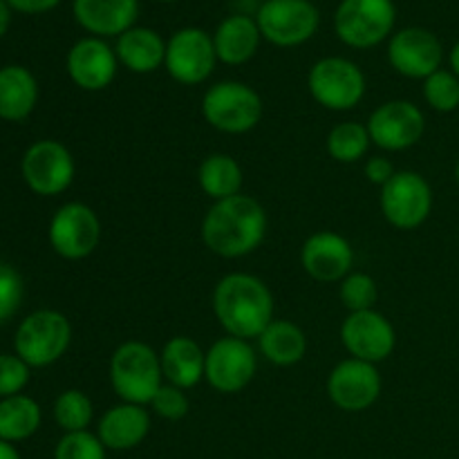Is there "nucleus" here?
Segmentation results:
<instances>
[{"label": "nucleus", "mask_w": 459, "mask_h": 459, "mask_svg": "<svg viewBox=\"0 0 459 459\" xmlns=\"http://www.w3.org/2000/svg\"><path fill=\"white\" fill-rule=\"evenodd\" d=\"M267 236V211L249 195L213 202L202 220V242L220 258H245Z\"/></svg>", "instance_id": "obj_1"}, {"label": "nucleus", "mask_w": 459, "mask_h": 459, "mask_svg": "<svg viewBox=\"0 0 459 459\" xmlns=\"http://www.w3.org/2000/svg\"><path fill=\"white\" fill-rule=\"evenodd\" d=\"M213 312L227 336L258 339L273 321L272 290L254 273H227L213 290Z\"/></svg>", "instance_id": "obj_2"}, {"label": "nucleus", "mask_w": 459, "mask_h": 459, "mask_svg": "<svg viewBox=\"0 0 459 459\" xmlns=\"http://www.w3.org/2000/svg\"><path fill=\"white\" fill-rule=\"evenodd\" d=\"M110 384L121 402L151 406L164 385L160 354L143 341H126L110 357Z\"/></svg>", "instance_id": "obj_3"}, {"label": "nucleus", "mask_w": 459, "mask_h": 459, "mask_svg": "<svg viewBox=\"0 0 459 459\" xmlns=\"http://www.w3.org/2000/svg\"><path fill=\"white\" fill-rule=\"evenodd\" d=\"M263 112V97L242 81H220L202 97V117L220 133H249L260 124Z\"/></svg>", "instance_id": "obj_4"}, {"label": "nucleus", "mask_w": 459, "mask_h": 459, "mask_svg": "<svg viewBox=\"0 0 459 459\" xmlns=\"http://www.w3.org/2000/svg\"><path fill=\"white\" fill-rule=\"evenodd\" d=\"M397 7L393 0H341L334 31L352 49H372L393 36Z\"/></svg>", "instance_id": "obj_5"}, {"label": "nucleus", "mask_w": 459, "mask_h": 459, "mask_svg": "<svg viewBox=\"0 0 459 459\" xmlns=\"http://www.w3.org/2000/svg\"><path fill=\"white\" fill-rule=\"evenodd\" d=\"M72 325L56 309H36L18 325L13 350L30 368H48L67 352Z\"/></svg>", "instance_id": "obj_6"}, {"label": "nucleus", "mask_w": 459, "mask_h": 459, "mask_svg": "<svg viewBox=\"0 0 459 459\" xmlns=\"http://www.w3.org/2000/svg\"><path fill=\"white\" fill-rule=\"evenodd\" d=\"M307 88L318 106L332 112H345L361 103L368 81L361 67L350 58L325 56L309 70Z\"/></svg>", "instance_id": "obj_7"}, {"label": "nucleus", "mask_w": 459, "mask_h": 459, "mask_svg": "<svg viewBox=\"0 0 459 459\" xmlns=\"http://www.w3.org/2000/svg\"><path fill=\"white\" fill-rule=\"evenodd\" d=\"M255 22L267 43L299 48L314 39L321 25V12L312 0H264L255 12Z\"/></svg>", "instance_id": "obj_8"}, {"label": "nucleus", "mask_w": 459, "mask_h": 459, "mask_svg": "<svg viewBox=\"0 0 459 459\" xmlns=\"http://www.w3.org/2000/svg\"><path fill=\"white\" fill-rule=\"evenodd\" d=\"M381 213L399 231L420 229L433 211V188L415 170H397L379 195Z\"/></svg>", "instance_id": "obj_9"}, {"label": "nucleus", "mask_w": 459, "mask_h": 459, "mask_svg": "<svg viewBox=\"0 0 459 459\" xmlns=\"http://www.w3.org/2000/svg\"><path fill=\"white\" fill-rule=\"evenodd\" d=\"M74 157L56 139L34 142L21 160V175L27 188L40 197L65 193L74 182Z\"/></svg>", "instance_id": "obj_10"}, {"label": "nucleus", "mask_w": 459, "mask_h": 459, "mask_svg": "<svg viewBox=\"0 0 459 459\" xmlns=\"http://www.w3.org/2000/svg\"><path fill=\"white\" fill-rule=\"evenodd\" d=\"M218 65L213 36L200 27H182L166 40L164 67L182 85H200Z\"/></svg>", "instance_id": "obj_11"}, {"label": "nucleus", "mask_w": 459, "mask_h": 459, "mask_svg": "<svg viewBox=\"0 0 459 459\" xmlns=\"http://www.w3.org/2000/svg\"><path fill=\"white\" fill-rule=\"evenodd\" d=\"M48 238L56 255L65 260H83L99 247L101 220L92 206L83 202H67L49 220Z\"/></svg>", "instance_id": "obj_12"}, {"label": "nucleus", "mask_w": 459, "mask_h": 459, "mask_svg": "<svg viewBox=\"0 0 459 459\" xmlns=\"http://www.w3.org/2000/svg\"><path fill=\"white\" fill-rule=\"evenodd\" d=\"M258 357L249 341L224 336L206 350L204 381L222 394L242 393L254 381Z\"/></svg>", "instance_id": "obj_13"}, {"label": "nucleus", "mask_w": 459, "mask_h": 459, "mask_svg": "<svg viewBox=\"0 0 459 459\" xmlns=\"http://www.w3.org/2000/svg\"><path fill=\"white\" fill-rule=\"evenodd\" d=\"M372 143L381 151L399 152L415 146L426 133V117L412 101H385L368 119Z\"/></svg>", "instance_id": "obj_14"}, {"label": "nucleus", "mask_w": 459, "mask_h": 459, "mask_svg": "<svg viewBox=\"0 0 459 459\" xmlns=\"http://www.w3.org/2000/svg\"><path fill=\"white\" fill-rule=\"evenodd\" d=\"M388 61L397 74L426 81L430 74L442 70V40L426 27L399 30L388 40Z\"/></svg>", "instance_id": "obj_15"}, {"label": "nucleus", "mask_w": 459, "mask_h": 459, "mask_svg": "<svg viewBox=\"0 0 459 459\" xmlns=\"http://www.w3.org/2000/svg\"><path fill=\"white\" fill-rule=\"evenodd\" d=\"M381 375L375 363L345 359L327 377V394L339 411L363 412L375 406L381 394Z\"/></svg>", "instance_id": "obj_16"}, {"label": "nucleus", "mask_w": 459, "mask_h": 459, "mask_svg": "<svg viewBox=\"0 0 459 459\" xmlns=\"http://www.w3.org/2000/svg\"><path fill=\"white\" fill-rule=\"evenodd\" d=\"M341 341L350 357L368 363H381L394 352L397 332L393 323L377 309L350 312L341 325Z\"/></svg>", "instance_id": "obj_17"}, {"label": "nucleus", "mask_w": 459, "mask_h": 459, "mask_svg": "<svg viewBox=\"0 0 459 459\" xmlns=\"http://www.w3.org/2000/svg\"><path fill=\"white\" fill-rule=\"evenodd\" d=\"M67 74L76 88L85 92H101L115 81L119 58L106 39L85 36L70 48L65 58Z\"/></svg>", "instance_id": "obj_18"}, {"label": "nucleus", "mask_w": 459, "mask_h": 459, "mask_svg": "<svg viewBox=\"0 0 459 459\" xmlns=\"http://www.w3.org/2000/svg\"><path fill=\"white\" fill-rule=\"evenodd\" d=\"M303 269L318 282H341L354 267V249L336 231H316L300 249Z\"/></svg>", "instance_id": "obj_19"}, {"label": "nucleus", "mask_w": 459, "mask_h": 459, "mask_svg": "<svg viewBox=\"0 0 459 459\" xmlns=\"http://www.w3.org/2000/svg\"><path fill=\"white\" fill-rule=\"evenodd\" d=\"M139 9V0H72L74 21L97 39H119L137 25Z\"/></svg>", "instance_id": "obj_20"}, {"label": "nucleus", "mask_w": 459, "mask_h": 459, "mask_svg": "<svg viewBox=\"0 0 459 459\" xmlns=\"http://www.w3.org/2000/svg\"><path fill=\"white\" fill-rule=\"evenodd\" d=\"M151 433V415L146 406L117 403L99 420L97 437L108 451H133Z\"/></svg>", "instance_id": "obj_21"}, {"label": "nucleus", "mask_w": 459, "mask_h": 459, "mask_svg": "<svg viewBox=\"0 0 459 459\" xmlns=\"http://www.w3.org/2000/svg\"><path fill=\"white\" fill-rule=\"evenodd\" d=\"M260 27L255 18L247 13H231L213 31V45L218 61L224 65H245L260 48Z\"/></svg>", "instance_id": "obj_22"}, {"label": "nucleus", "mask_w": 459, "mask_h": 459, "mask_svg": "<svg viewBox=\"0 0 459 459\" xmlns=\"http://www.w3.org/2000/svg\"><path fill=\"white\" fill-rule=\"evenodd\" d=\"M119 65L133 74H152L166 61V40L152 27L134 25L117 39Z\"/></svg>", "instance_id": "obj_23"}, {"label": "nucleus", "mask_w": 459, "mask_h": 459, "mask_svg": "<svg viewBox=\"0 0 459 459\" xmlns=\"http://www.w3.org/2000/svg\"><path fill=\"white\" fill-rule=\"evenodd\" d=\"M160 361L166 384L191 390L204 379L206 352L191 336H173L170 341H166Z\"/></svg>", "instance_id": "obj_24"}, {"label": "nucleus", "mask_w": 459, "mask_h": 459, "mask_svg": "<svg viewBox=\"0 0 459 459\" xmlns=\"http://www.w3.org/2000/svg\"><path fill=\"white\" fill-rule=\"evenodd\" d=\"M39 103V81L25 65L0 67V119L25 121Z\"/></svg>", "instance_id": "obj_25"}, {"label": "nucleus", "mask_w": 459, "mask_h": 459, "mask_svg": "<svg viewBox=\"0 0 459 459\" xmlns=\"http://www.w3.org/2000/svg\"><path fill=\"white\" fill-rule=\"evenodd\" d=\"M260 354L278 368H290L303 361L307 352V336L294 321L273 318L258 336Z\"/></svg>", "instance_id": "obj_26"}, {"label": "nucleus", "mask_w": 459, "mask_h": 459, "mask_svg": "<svg viewBox=\"0 0 459 459\" xmlns=\"http://www.w3.org/2000/svg\"><path fill=\"white\" fill-rule=\"evenodd\" d=\"M242 179L245 175H242L240 164L224 152H213V155L204 157L197 169V184L204 195H209L213 202L240 195Z\"/></svg>", "instance_id": "obj_27"}, {"label": "nucleus", "mask_w": 459, "mask_h": 459, "mask_svg": "<svg viewBox=\"0 0 459 459\" xmlns=\"http://www.w3.org/2000/svg\"><path fill=\"white\" fill-rule=\"evenodd\" d=\"M43 421V411L39 402L27 394L0 399V439L9 444H18L30 439Z\"/></svg>", "instance_id": "obj_28"}, {"label": "nucleus", "mask_w": 459, "mask_h": 459, "mask_svg": "<svg viewBox=\"0 0 459 459\" xmlns=\"http://www.w3.org/2000/svg\"><path fill=\"white\" fill-rule=\"evenodd\" d=\"M370 143L372 139L368 126L357 124V121H343L327 134V155L339 164H354L368 155Z\"/></svg>", "instance_id": "obj_29"}, {"label": "nucleus", "mask_w": 459, "mask_h": 459, "mask_svg": "<svg viewBox=\"0 0 459 459\" xmlns=\"http://www.w3.org/2000/svg\"><path fill=\"white\" fill-rule=\"evenodd\" d=\"M94 417V406L90 397L81 390H65L54 402V421L63 433H81L88 430L90 421Z\"/></svg>", "instance_id": "obj_30"}, {"label": "nucleus", "mask_w": 459, "mask_h": 459, "mask_svg": "<svg viewBox=\"0 0 459 459\" xmlns=\"http://www.w3.org/2000/svg\"><path fill=\"white\" fill-rule=\"evenodd\" d=\"M424 99L435 112H455L459 108V76L453 70H437L424 81Z\"/></svg>", "instance_id": "obj_31"}, {"label": "nucleus", "mask_w": 459, "mask_h": 459, "mask_svg": "<svg viewBox=\"0 0 459 459\" xmlns=\"http://www.w3.org/2000/svg\"><path fill=\"white\" fill-rule=\"evenodd\" d=\"M339 296L341 303H343L350 312H366V309H375L379 290H377V282L370 273L350 272L348 276L339 282Z\"/></svg>", "instance_id": "obj_32"}, {"label": "nucleus", "mask_w": 459, "mask_h": 459, "mask_svg": "<svg viewBox=\"0 0 459 459\" xmlns=\"http://www.w3.org/2000/svg\"><path fill=\"white\" fill-rule=\"evenodd\" d=\"M108 448L103 446L97 435L81 430V433H65L54 448V459H106Z\"/></svg>", "instance_id": "obj_33"}, {"label": "nucleus", "mask_w": 459, "mask_h": 459, "mask_svg": "<svg viewBox=\"0 0 459 459\" xmlns=\"http://www.w3.org/2000/svg\"><path fill=\"white\" fill-rule=\"evenodd\" d=\"M25 299V281L21 272L0 260V323H7L21 309Z\"/></svg>", "instance_id": "obj_34"}, {"label": "nucleus", "mask_w": 459, "mask_h": 459, "mask_svg": "<svg viewBox=\"0 0 459 459\" xmlns=\"http://www.w3.org/2000/svg\"><path fill=\"white\" fill-rule=\"evenodd\" d=\"M152 412L166 421H179L188 415L191 411V402L186 397V390L178 388V385L164 384L151 402Z\"/></svg>", "instance_id": "obj_35"}, {"label": "nucleus", "mask_w": 459, "mask_h": 459, "mask_svg": "<svg viewBox=\"0 0 459 459\" xmlns=\"http://www.w3.org/2000/svg\"><path fill=\"white\" fill-rule=\"evenodd\" d=\"M30 377L31 368L18 354H0V399L22 394Z\"/></svg>", "instance_id": "obj_36"}, {"label": "nucleus", "mask_w": 459, "mask_h": 459, "mask_svg": "<svg viewBox=\"0 0 459 459\" xmlns=\"http://www.w3.org/2000/svg\"><path fill=\"white\" fill-rule=\"evenodd\" d=\"M363 173H366L368 182L370 184H377V186H385V184L393 179V175L397 173L393 166V161L388 160V157H370V160L366 161V169H363Z\"/></svg>", "instance_id": "obj_37"}, {"label": "nucleus", "mask_w": 459, "mask_h": 459, "mask_svg": "<svg viewBox=\"0 0 459 459\" xmlns=\"http://www.w3.org/2000/svg\"><path fill=\"white\" fill-rule=\"evenodd\" d=\"M7 4L13 12L21 13H45L52 12L54 7H58L61 0H7Z\"/></svg>", "instance_id": "obj_38"}, {"label": "nucleus", "mask_w": 459, "mask_h": 459, "mask_svg": "<svg viewBox=\"0 0 459 459\" xmlns=\"http://www.w3.org/2000/svg\"><path fill=\"white\" fill-rule=\"evenodd\" d=\"M9 25H12V7L7 4V0H0V39L7 34Z\"/></svg>", "instance_id": "obj_39"}, {"label": "nucleus", "mask_w": 459, "mask_h": 459, "mask_svg": "<svg viewBox=\"0 0 459 459\" xmlns=\"http://www.w3.org/2000/svg\"><path fill=\"white\" fill-rule=\"evenodd\" d=\"M0 459H21V453L16 451V446L9 442L0 439Z\"/></svg>", "instance_id": "obj_40"}, {"label": "nucleus", "mask_w": 459, "mask_h": 459, "mask_svg": "<svg viewBox=\"0 0 459 459\" xmlns=\"http://www.w3.org/2000/svg\"><path fill=\"white\" fill-rule=\"evenodd\" d=\"M448 61H451V70L459 76V40L455 45H453L451 54H448Z\"/></svg>", "instance_id": "obj_41"}, {"label": "nucleus", "mask_w": 459, "mask_h": 459, "mask_svg": "<svg viewBox=\"0 0 459 459\" xmlns=\"http://www.w3.org/2000/svg\"><path fill=\"white\" fill-rule=\"evenodd\" d=\"M155 3H164V4H169V3H178V0H155Z\"/></svg>", "instance_id": "obj_42"}, {"label": "nucleus", "mask_w": 459, "mask_h": 459, "mask_svg": "<svg viewBox=\"0 0 459 459\" xmlns=\"http://www.w3.org/2000/svg\"><path fill=\"white\" fill-rule=\"evenodd\" d=\"M455 179H457V184H459V161H457V166H455Z\"/></svg>", "instance_id": "obj_43"}]
</instances>
